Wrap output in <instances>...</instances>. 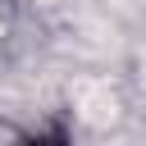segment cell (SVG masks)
<instances>
[{"mask_svg":"<svg viewBox=\"0 0 146 146\" xmlns=\"http://www.w3.org/2000/svg\"><path fill=\"white\" fill-rule=\"evenodd\" d=\"M27 146H68L64 137H36V141H27Z\"/></svg>","mask_w":146,"mask_h":146,"instance_id":"6da1fadb","label":"cell"}]
</instances>
